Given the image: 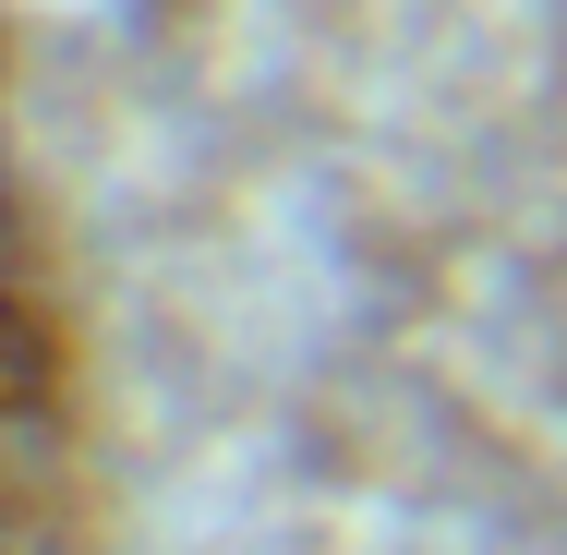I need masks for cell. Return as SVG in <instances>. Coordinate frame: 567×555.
Segmentation results:
<instances>
[{
	"instance_id": "obj_1",
	"label": "cell",
	"mask_w": 567,
	"mask_h": 555,
	"mask_svg": "<svg viewBox=\"0 0 567 555\" xmlns=\"http://www.w3.org/2000/svg\"><path fill=\"white\" fill-rule=\"evenodd\" d=\"M97 544V399H85V315L49 194L12 145L0 73V555H85Z\"/></svg>"
}]
</instances>
